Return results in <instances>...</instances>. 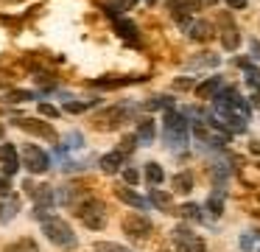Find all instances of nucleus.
<instances>
[{"label":"nucleus","instance_id":"f257e3e1","mask_svg":"<svg viewBox=\"0 0 260 252\" xmlns=\"http://www.w3.org/2000/svg\"><path fill=\"white\" fill-rule=\"evenodd\" d=\"M42 233L48 235V241H51L53 246H62V249H73L76 246V235H73V230H70V224L64 221V218H56V216L42 218Z\"/></svg>","mask_w":260,"mask_h":252},{"label":"nucleus","instance_id":"f03ea898","mask_svg":"<svg viewBox=\"0 0 260 252\" xmlns=\"http://www.w3.org/2000/svg\"><path fill=\"white\" fill-rule=\"evenodd\" d=\"M76 216L81 218V224L90 230H101L104 224H107V207H104L101 199H92V196H87L84 202H81L79 207H76Z\"/></svg>","mask_w":260,"mask_h":252},{"label":"nucleus","instance_id":"7ed1b4c3","mask_svg":"<svg viewBox=\"0 0 260 252\" xmlns=\"http://www.w3.org/2000/svg\"><path fill=\"white\" fill-rule=\"evenodd\" d=\"M165 143L174 149H182L187 143V121L171 109L165 112Z\"/></svg>","mask_w":260,"mask_h":252},{"label":"nucleus","instance_id":"20e7f679","mask_svg":"<svg viewBox=\"0 0 260 252\" xmlns=\"http://www.w3.org/2000/svg\"><path fill=\"white\" fill-rule=\"evenodd\" d=\"M171 238H174L176 252H204V241L187 227H176L174 233H171Z\"/></svg>","mask_w":260,"mask_h":252},{"label":"nucleus","instance_id":"39448f33","mask_svg":"<svg viewBox=\"0 0 260 252\" xmlns=\"http://www.w3.org/2000/svg\"><path fill=\"white\" fill-rule=\"evenodd\" d=\"M151 230H154L151 221H148L146 216H140V213H132V216L123 218V233L135 241H146L148 235H151Z\"/></svg>","mask_w":260,"mask_h":252},{"label":"nucleus","instance_id":"423d86ee","mask_svg":"<svg viewBox=\"0 0 260 252\" xmlns=\"http://www.w3.org/2000/svg\"><path fill=\"white\" fill-rule=\"evenodd\" d=\"M23 162L31 174H45L48 171V154L40 146H25L23 149Z\"/></svg>","mask_w":260,"mask_h":252},{"label":"nucleus","instance_id":"0eeeda50","mask_svg":"<svg viewBox=\"0 0 260 252\" xmlns=\"http://www.w3.org/2000/svg\"><path fill=\"white\" fill-rule=\"evenodd\" d=\"M126 121V109L123 106H109V109H104L101 115H95V129H104V132H109V129H118L120 123Z\"/></svg>","mask_w":260,"mask_h":252},{"label":"nucleus","instance_id":"6e6552de","mask_svg":"<svg viewBox=\"0 0 260 252\" xmlns=\"http://www.w3.org/2000/svg\"><path fill=\"white\" fill-rule=\"evenodd\" d=\"M182 25H185L187 37L196 39V42H210V39L215 37L213 25H210V22H204V20H185Z\"/></svg>","mask_w":260,"mask_h":252},{"label":"nucleus","instance_id":"1a4fd4ad","mask_svg":"<svg viewBox=\"0 0 260 252\" xmlns=\"http://www.w3.org/2000/svg\"><path fill=\"white\" fill-rule=\"evenodd\" d=\"M17 126H20V129H25V132H31V134H40V137H45V140H56V132H53V126H48V123H42V121L20 118Z\"/></svg>","mask_w":260,"mask_h":252},{"label":"nucleus","instance_id":"9d476101","mask_svg":"<svg viewBox=\"0 0 260 252\" xmlns=\"http://www.w3.org/2000/svg\"><path fill=\"white\" fill-rule=\"evenodd\" d=\"M0 168H3V174H6V177H12V174L20 168V162H17V149H14L12 143H3V146H0Z\"/></svg>","mask_w":260,"mask_h":252},{"label":"nucleus","instance_id":"9b49d317","mask_svg":"<svg viewBox=\"0 0 260 252\" xmlns=\"http://www.w3.org/2000/svg\"><path fill=\"white\" fill-rule=\"evenodd\" d=\"M98 165H101L104 174H115L120 165H123V151H109V154H104Z\"/></svg>","mask_w":260,"mask_h":252},{"label":"nucleus","instance_id":"f8f14e48","mask_svg":"<svg viewBox=\"0 0 260 252\" xmlns=\"http://www.w3.org/2000/svg\"><path fill=\"white\" fill-rule=\"evenodd\" d=\"M168 11L174 14V20H179V22H185V20H190V3L187 0H168Z\"/></svg>","mask_w":260,"mask_h":252},{"label":"nucleus","instance_id":"ddd939ff","mask_svg":"<svg viewBox=\"0 0 260 252\" xmlns=\"http://www.w3.org/2000/svg\"><path fill=\"white\" fill-rule=\"evenodd\" d=\"M221 22H224V34H221V42H224V48H226V50H235V48H238V42H241V37H238V31L230 25V17H224Z\"/></svg>","mask_w":260,"mask_h":252},{"label":"nucleus","instance_id":"4468645a","mask_svg":"<svg viewBox=\"0 0 260 252\" xmlns=\"http://www.w3.org/2000/svg\"><path fill=\"white\" fill-rule=\"evenodd\" d=\"M115 193H118L120 202H126V205H132V207H146V199H143V196H137L135 190H129V188H118Z\"/></svg>","mask_w":260,"mask_h":252},{"label":"nucleus","instance_id":"2eb2a0df","mask_svg":"<svg viewBox=\"0 0 260 252\" xmlns=\"http://www.w3.org/2000/svg\"><path fill=\"white\" fill-rule=\"evenodd\" d=\"M3 252H40V246H37L34 238H20V241H14V244H9Z\"/></svg>","mask_w":260,"mask_h":252},{"label":"nucleus","instance_id":"dca6fc26","mask_svg":"<svg viewBox=\"0 0 260 252\" xmlns=\"http://www.w3.org/2000/svg\"><path fill=\"white\" fill-rule=\"evenodd\" d=\"M218 84H221L218 78H207L204 84H199V87H196V95H199L202 101H207L210 95H215V93H218Z\"/></svg>","mask_w":260,"mask_h":252},{"label":"nucleus","instance_id":"f3484780","mask_svg":"<svg viewBox=\"0 0 260 252\" xmlns=\"http://www.w3.org/2000/svg\"><path fill=\"white\" fill-rule=\"evenodd\" d=\"M165 179V171H162V165L159 162H148L146 165V182H151V185H159Z\"/></svg>","mask_w":260,"mask_h":252},{"label":"nucleus","instance_id":"a211bd4d","mask_svg":"<svg viewBox=\"0 0 260 252\" xmlns=\"http://www.w3.org/2000/svg\"><path fill=\"white\" fill-rule=\"evenodd\" d=\"M174 190H179V193H187V190H193V174H176L174 177Z\"/></svg>","mask_w":260,"mask_h":252},{"label":"nucleus","instance_id":"6ab92c4d","mask_svg":"<svg viewBox=\"0 0 260 252\" xmlns=\"http://www.w3.org/2000/svg\"><path fill=\"white\" fill-rule=\"evenodd\" d=\"M137 140H140V143H151L154 140V123L151 121H140V126H137Z\"/></svg>","mask_w":260,"mask_h":252},{"label":"nucleus","instance_id":"aec40b11","mask_svg":"<svg viewBox=\"0 0 260 252\" xmlns=\"http://www.w3.org/2000/svg\"><path fill=\"white\" fill-rule=\"evenodd\" d=\"M148 199H151V205H157L159 210H171V196L165 193V190H151Z\"/></svg>","mask_w":260,"mask_h":252},{"label":"nucleus","instance_id":"412c9836","mask_svg":"<svg viewBox=\"0 0 260 252\" xmlns=\"http://www.w3.org/2000/svg\"><path fill=\"white\" fill-rule=\"evenodd\" d=\"M34 98V93H28V90H12V93H6V101H12V104H23V101H31Z\"/></svg>","mask_w":260,"mask_h":252},{"label":"nucleus","instance_id":"4be33fe9","mask_svg":"<svg viewBox=\"0 0 260 252\" xmlns=\"http://www.w3.org/2000/svg\"><path fill=\"white\" fill-rule=\"evenodd\" d=\"M118 31H120V37H123V39H132V42H137V28L132 25V22L118 20Z\"/></svg>","mask_w":260,"mask_h":252},{"label":"nucleus","instance_id":"5701e85b","mask_svg":"<svg viewBox=\"0 0 260 252\" xmlns=\"http://www.w3.org/2000/svg\"><path fill=\"white\" fill-rule=\"evenodd\" d=\"M246 84L260 95V70H254V67H246Z\"/></svg>","mask_w":260,"mask_h":252},{"label":"nucleus","instance_id":"b1692460","mask_svg":"<svg viewBox=\"0 0 260 252\" xmlns=\"http://www.w3.org/2000/svg\"><path fill=\"white\" fill-rule=\"evenodd\" d=\"M132 81V78H118V76H109V78H98V87H120V84Z\"/></svg>","mask_w":260,"mask_h":252},{"label":"nucleus","instance_id":"393cba45","mask_svg":"<svg viewBox=\"0 0 260 252\" xmlns=\"http://www.w3.org/2000/svg\"><path fill=\"white\" fill-rule=\"evenodd\" d=\"M95 252H132V249H126V246H120V244H107V241H101V244H95Z\"/></svg>","mask_w":260,"mask_h":252},{"label":"nucleus","instance_id":"a878e982","mask_svg":"<svg viewBox=\"0 0 260 252\" xmlns=\"http://www.w3.org/2000/svg\"><path fill=\"white\" fill-rule=\"evenodd\" d=\"M146 106H148V109H157V106H165V109H168V106H174V101H168L165 95H157V98L146 101Z\"/></svg>","mask_w":260,"mask_h":252},{"label":"nucleus","instance_id":"bb28decb","mask_svg":"<svg viewBox=\"0 0 260 252\" xmlns=\"http://www.w3.org/2000/svg\"><path fill=\"white\" fill-rule=\"evenodd\" d=\"M135 143H137V134H129V137H123V140H120V149H118V151L129 154V151H135Z\"/></svg>","mask_w":260,"mask_h":252},{"label":"nucleus","instance_id":"cd10ccee","mask_svg":"<svg viewBox=\"0 0 260 252\" xmlns=\"http://www.w3.org/2000/svg\"><path fill=\"white\" fill-rule=\"evenodd\" d=\"M179 216H185V218H199V207H196V205H182V207H179Z\"/></svg>","mask_w":260,"mask_h":252},{"label":"nucleus","instance_id":"c85d7f7f","mask_svg":"<svg viewBox=\"0 0 260 252\" xmlns=\"http://www.w3.org/2000/svg\"><path fill=\"white\" fill-rule=\"evenodd\" d=\"M187 3H190L193 11H199V9H207V6H215L218 0H187Z\"/></svg>","mask_w":260,"mask_h":252},{"label":"nucleus","instance_id":"c756f323","mask_svg":"<svg viewBox=\"0 0 260 252\" xmlns=\"http://www.w3.org/2000/svg\"><path fill=\"white\" fill-rule=\"evenodd\" d=\"M90 104H92V101H81V104H79V101H70V104H68V112H84Z\"/></svg>","mask_w":260,"mask_h":252},{"label":"nucleus","instance_id":"7c9ffc66","mask_svg":"<svg viewBox=\"0 0 260 252\" xmlns=\"http://www.w3.org/2000/svg\"><path fill=\"white\" fill-rule=\"evenodd\" d=\"M190 87H193V78L182 76V78H176V81H174V90H190Z\"/></svg>","mask_w":260,"mask_h":252},{"label":"nucleus","instance_id":"2f4dec72","mask_svg":"<svg viewBox=\"0 0 260 252\" xmlns=\"http://www.w3.org/2000/svg\"><path fill=\"white\" fill-rule=\"evenodd\" d=\"M40 112H42V115H48V118H56L59 115V109H56V106H51V104H40Z\"/></svg>","mask_w":260,"mask_h":252},{"label":"nucleus","instance_id":"473e14b6","mask_svg":"<svg viewBox=\"0 0 260 252\" xmlns=\"http://www.w3.org/2000/svg\"><path fill=\"white\" fill-rule=\"evenodd\" d=\"M123 177H126V182H129V185H135V182H137V171H135V168H126Z\"/></svg>","mask_w":260,"mask_h":252},{"label":"nucleus","instance_id":"72a5a7b5","mask_svg":"<svg viewBox=\"0 0 260 252\" xmlns=\"http://www.w3.org/2000/svg\"><path fill=\"white\" fill-rule=\"evenodd\" d=\"M210 210H213L215 216H221V199H215V196H213V199H210Z\"/></svg>","mask_w":260,"mask_h":252},{"label":"nucleus","instance_id":"f704fd0d","mask_svg":"<svg viewBox=\"0 0 260 252\" xmlns=\"http://www.w3.org/2000/svg\"><path fill=\"white\" fill-rule=\"evenodd\" d=\"M226 6H230V9H243L246 0H226Z\"/></svg>","mask_w":260,"mask_h":252},{"label":"nucleus","instance_id":"c9c22d12","mask_svg":"<svg viewBox=\"0 0 260 252\" xmlns=\"http://www.w3.org/2000/svg\"><path fill=\"white\" fill-rule=\"evenodd\" d=\"M135 6V0H118V9H132Z\"/></svg>","mask_w":260,"mask_h":252},{"label":"nucleus","instance_id":"e433bc0d","mask_svg":"<svg viewBox=\"0 0 260 252\" xmlns=\"http://www.w3.org/2000/svg\"><path fill=\"white\" fill-rule=\"evenodd\" d=\"M0 193H3V196L9 193V182H6V179H0Z\"/></svg>","mask_w":260,"mask_h":252},{"label":"nucleus","instance_id":"4c0bfd02","mask_svg":"<svg viewBox=\"0 0 260 252\" xmlns=\"http://www.w3.org/2000/svg\"><path fill=\"white\" fill-rule=\"evenodd\" d=\"M252 56H254V59H260V45L257 42H252Z\"/></svg>","mask_w":260,"mask_h":252}]
</instances>
